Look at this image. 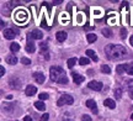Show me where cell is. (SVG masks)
<instances>
[{
  "instance_id": "e0dca14e",
  "label": "cell",
  "mask_w": 133,
  "mask_h": 121,
  "mask_svg": "<svg viewBox=\"0 0 133 121\" xmlns=\"http://www.w3.org/2000/svg\"><path fill=\"white\" fill-rule=\"evenodd\" d=\"M35 107L39 110V111H43V110H46V104H43V101H36L35 103Z\"/></svg>"
},
{
  "instance_id": "603a6c76",
  "label": "cell",
  "mask_w": 133,
  "mask_h": 121,
  "mask_svg": "<svg viewBox=\"0 0 133 121\" xmlns=\"http://www.w3.org/2000/svg\"><path fill=\"white\" fill-rule=\"evenodd\" d=\"M76 63V58H69L68 59V62H66V64H68V67L69 68H73L74 66H75Z\"/></svg>"
},
{
  "instance_id": "4dcf8cb0",
  "label": "cell",
  "mask_w": 133,
  "mask_h": 121,
  "mask_svg": "<svg viewBox=\"0 0 133 121\" xmlns=\"http://www.w3.org/2000/svg\"><path fill=\"white\" fill-rule=\"evenodd\" d=\"M48 119H49V115L48 114H43L42 117H41V121H48Z\"/></svg>"
},
{
  "instance_id": "5b68a950",
  "label": "cell",
  "mask_w": 133,
  "mask_h": 121,
  "mask_svg": "<svg viewBox=\"0 0 133 121\" xmlns=\"http://www.w3.org/2000/svg\"><path fill=\"white\" fill-rule=\"evenodd\" d=\"M88 87L92 89V90H96V92H100L101 89H102V83L101 82H96V80H91L89 84H88Z\"/></svg>"
},
{
  "instance_id": "277c9868",
  "label": "cell",
  "mask_w": 133,
  "mask_h": 121,
  "mask_svg": "<svg viewBox=\"0 0 133 121\" xmlns=\"http://www.w3.org/2000/svg\"><path fill=\"white\" fill-rule=\"evenodd\" d=\"M27 17H29V15H27V12L25 11V10L20 9L16 14H15V21H17V22H25L26 20H27Z\"/></svg>"
},
{
  "instance_id": "6da1fadb",
  "label": "cell",
  "mask_w": 133,
  "mask_h": 121,
  "mask_svg": "<svg viewBox=\"0 0 133 121\" xmlns=\"http://www.w3.org/2000/svg\"><path fill=\"white\" fill-rule=\"evenodd\" d=\"M105 53L107 54V57L112 61L122 59L126 56L127 51L122 44H107L105 47Z\"/></svg>"
},
{
  "instance_id": "4316f807",
  "label": "cell",
  "mask_w": 133,
  "mask_h": 121,
  "mask_svg": "<svg viewBox=\"0 0 133 121\" xmlns=\"http://www.w3.org/2000/svg\"><path fill=\"white\" fill-rule=\"evenodd\" d=\"M115 97H116V99H121V97H122V89H116L115 90Z\"/></svg>"
},
{
  "instance_id": "ba28073f",
  "label": "cell",
  "mask_w": 133,
  "mask_h": 121,
  "mask_svg": "<svg viewBox=\"0 0 133 121\" xmlns=\"http://www.w3.org/2000/svg\"><path fill=\"white\" fill-rule=\"evenodd\" d=\"M33 78H35V80L38 83V84H43L44 80H46V77H44V74L41 72H36L33 74Z\"/></svg>"
},
{
  "instance_id": "f546056e",
  "label": "cell",
  "mask_w": 133,
  "mask_h": 121,
  "mask_svg": "<svg viewBox=\"0 0 133 121\" xmlns=\"http://www.w3.org/2000/svg\"><path fill=\"white\" fill-rule=\"evenodd\" d=\"M121 37H122V39H126V37H127V30L124 29V27L121 29Z\"/></svg>"
},
{
  "instance_id": "3957f363",
  "label": "cell",
  "mask_w": 133,
  "mask_h": 121,
  "mask_svg": "<svg viewBox=\"0 0 133 121\" xmlns=\"http://www.w3.org/2000/svg\"><path fill=\"white\" fill-rule=\"evenodd\" d=\"M74 103V99H73V97L71 95H69V94H63L62 97L59 98V100L57 101V105L58 106H63V105H71Z\"/></svg>"
},
{
  "instance_id": "d6986e66",
  "label": "cell",
  "mask_w": 133,
  "mask_h": 121,
  "mask_svg": "<svg viewBox=\"0 0 133 121\" xmlns=\"http://www.w3.org/2000/svg\"><path fill=\"white\" fill-rule=\"evenodd\" d=\"M86 39H88L89 43H92V42H95L96 40H97V36L95 34H88L86 35Z\"/></svg>"
},
{
  "instance_id": "4fadbf2b",
  "label": "cell",
  "mask_w": 133,
  "mask_h": 121,
  "mask_svg": "<svg viewBox=\"0 0 133 121\" xmlns=\"http://www.w3.org/2000/svg\"><path fill=\"white\" fill-rule=\"evenodd\" d=\"M56 37H57V40L59 42H63V41H65V39H66V34L64 31H59V32H57Z\"/></svg>"
},
{
  "instance_id": "8d00e7d4",
  "label": "cell",
  "mask_w": 133,
  "mask_h": 121,
  "mask_svg": "<svg viewBox=\"0 0 133 121\" xmlns=\"http://www.w3.org/2000/svg\"><path fill=\"white\" fill-rule=\"evenodd\" d=\"M129 97L133 99V88H131V89H129Z\"/></svg>"
},
{
  "instance_id": "9a60e30c",
  "label": "cell",
  "mask_w": 133,
  "mask_h": 121,
  "mask_svg": "<svg viewBox=\"0 0 133 121\" xmlns=\"http://www.w3.org/2000/svg\"><path fill=\"white\" fill-rule=\"evenodd\" d=\"M10 85H11V88H14V89H19L21 87V82H20L19 79H11L10 80Z\"/></svg>"
},
{
  "instance_id": "5bb4252c",
  "label": "cell",
  "mask_w": 133,
  "mask_h": 121,
  "mask_svg": "<svg viewBox=\"0 0 133 121\" xmlns=\"http://www.w3.org/2000/svg\"><path fill=\"white\" fill-rule=\"evenodd\" d=\"M26 51L29 53H35L36 52V44H33L32 42H29V43L26 44Z\"/></svg>"
},
{
  "instance_id": "9c48e42d",
  "label": "cell",
  "mask_w": 133,
  "mask_h": 121,
  "mask_svg": "<svg viewBox=\"0 0 133 121\" xmlns=\"http://www.w3.org/2000/svg\"><path fill=\"white\" fill-rule=\"evenodd\" d=\"M25 93H26V95L32 97V95H35V94L37 93V87H35V85H32V84H30V85H27V87H26Z\"/></svg>"
},
{
  "instance_id": "cb8c5ba5",
  "label": "cell",
  "mask_w": 133,
  "mask_h": 121,
  "mask_svg": "<svg viewBox=\"0 0 133 121\" xmlns=\"http://www.w3.org/2000/svg\"><path fill=\"white\" fill-rule=\"evenodd\" d=\"M89 58H86V57H81L80 59H79V63H80L81 66H86V64H89Z\"/></svg>"
},
{
  "instance_id": "d4e9b609",
  "label": "cell",
  "mask_w": 133,
  "mask_h": 121,
  "mask_svg": "<svg viewBox=\"0 0 133 121\" xmlns=\"http://www.w3.org/2000/svg\"><path fill=\"white\" fill-rule=\"evenodd\" d=\"M101 72H102V73H106V74H109V73L111 72V69H110L109 66H106V64H104V66L101 67Z\"/></svg>"
},
{
  "instance_id": "8fae6325",
  "label": "cell",
  "mask_w": 133,
  "mask_h": 121,
  "mask_svg": "<svg viewBox=\"0 0 133 121\" xmlns=\"http://www.w3.org/2000/svg\"><path fill=\"white\" fill-rule=\"evenodd\" d=\"M86 104V106L89 107V109H91V110H92V112H94V114H96V112H97V106H96V103L94 101V100H88V101L85 103Z\"/></svg>"
},
{
  "instance_id": "1f68e13d",
  "label": "cell",
  "mask_w": 133,
  "mask_h": 121,
  "mask_svg": "<svg viewBox=\"0 0 133 121\" xmlns=\"http://www.w3.org/2000/svg\"><path fill=\"white\" fill-rule=\"evenodd\" d=\"M81 120H83V121H91V117L89 116V115H83Z\"/></svg>"
},
{
  "instance_id": "2e32d148",
  "label": "cell",
  "mask_w": 133,
  "mask_h": 121,
  "mask_svg": "<svg viewBox=\"0 0 133 121\" xmlns=\"http://www.w3.org/2000/svg\"><path fill=\"white\" fill-rule=\"evenodd\" d=\"M104 104H105V106H107L109 109H115L116 107V104H115V101L112 99H106Z\"/></svg>"
},
{
  "instance_id": "44dd1931",
  "label": "cell",
  "mask_w": 133,
  "mask_h": 121,
  "mask_svg": "<svg viewBox=\"0 0 133 121\" xmlns=\"http://www.w3.org/2000/svg\"><path fill=\"white\" fill-rule=\"evenodd\" d=\"M126 72L129 75H133V63H127L126 64Z\"/></svg>"
},
{
  "instance_id": "ffe728a7",
  "label": "cell",
  "mask_w": 133,
  "mask_h": 121,
  "mask_svg": "<svg viewBox=\"0 0 133 121\" xmlns=\"http://www.w3.org/2000/svg\"><path fill=\"white\" fill-rule=\"evenodd\" d=\"M116 72L117 74H122L123 72H126V64H118L116 67Z\"/></svg>"
},
{
  "instance_id": "f1b7e54d",
  "label": "cell",
  "mask_w": 133,
  "mask_h": 121,
  "mask_svg": "<svg viewBox=\"0 0 133 121\" xmlns=\"http://www.w3.org/2000/svg\"><path fill=\"white\" fill-rule=\"evenodd\" d=\"M21 62H22V64H25V66H29V64H31V59L24 57V58L21 59Z\"/></svg>"
},
{
  "instance_id": "30bf717a",
  "label": "cell",
  "mask_w": 133,
  "mask_h": 121,
  "mask_svg": "<svg viewBox=\"0 0 133 121\" xmlns=\"http://www.w3.org/2000/svg\"><path fill=\"white\" fill-rule=\"evenodd\" d=\"M71 75H73V80H74V83L75 84H80V83H83L84 80H85V78L83 77L81 74H79V73H71Z\"/></svg>"
},
{
  "instance_id": "7402d4cb",
  "label": "cell",
  "mask_w": 133,
  "mask_h": 121,
  "mask_svg": "<svg viewBox=\"0 0 133 121\" xmlns=\"http://www.w3.org/2000/svg\"><path fill=\"white\" fill-rule=\"evenodd\" d=\"M10 49H11V52H17L20 49V44L16 43V42H12L10 44Z\"/></svg>"
},
{
  "instance_id": "52a82bcc",
  "label": "cell",
  "mask_w": 133,
  "mask_h": 121,
  "mask_svg": "<svg viewBox=\"0 0 133 121\" xmlns=\"http://www.w3.org/2000/svg\"><path fill=\"white\" fill-rule=\"evenodd\" d=\"M43 37V34L42 31L39 30H33L29 34V39H35V40H41Z\"/></svg>"
},
{
  "instance_id": "7c38bea8",
  "label": "cell",
  "mask_w": 133,
  "mask_h": 121,
  "mask_svg": "<svg viewBox=\"0 0 133 121\" xmlns=\"http://www.w3.org/2000/svg\"><path fill=\"white\" fill-rule=\"evenodd\" d=\"M6 62L9 63V64H16L17 63V57L15 54H9L6 57Z\"/></svg>"
},
{
  "instance_id": "e575fe53",
  "label": "cell",
  "mask_w": 133,
  "mask_h": 121,
  "mask_svg": "<svg viewBox=\"0 0 133 121\" xmlns=\"http://www.w3.org/2000/svg\"><path fill=\"white\" fill-rule=\"evenodd\" d=\"M62 3H63V0H57V1L54 0V1H53V4H54V5H56V4L59 5V4H62Z\"/></svg>"
},
{
  "instance_id": "74e56055",
  "label": "cell",
  "mask_w": 133,
  "mask_h": 121,
  "mask_svg": "<svg viewBox=\"0 0 133 121\" xmlns=\"http://www.w3.org/2000/svg\"><path fill=\"white\" fill-rule=\"evenodd\" d=\"M129 43H131V46L133 47V36H131V39H129Z\"/></svg>"
},
{
  "instance_id": "d590c367",
  "label": "cell",
  "mask_w": 133,
  "mask_h": 121,
  "mask_svg": "<svg viewBox=\"0 0 133 121\" xmlns=\"http://www.w3.org/2000/svg\"><path fill=\"white\" fill-rule=\"evenodd\" d=\"M24 121H32V119H31V116H25Z\"/></svg>"
},
{
  "instance_id": "836d02e7",
  "label": "cell",
  "mask_w": 133,
  "mask_h": 121,
  "mask_svg": "<svg viewBox=\"0 0 133 121\" xmlns=\"http://www.w3.org/2000/svg\"><path fill=\"white\" fill-rule=\"evenodd\" d=\"M0 73H1V75H4L5 74V68L3 66H0Z\"/></svg>"
},
{
  "instance_id": "ac0fdd59",
  "label": "cell",
  "mask_w": 133,
  "mask_h": 121,
  "mask_svg": "<svg viewBox=\"0 0 133 121\" xmlns=\"http://www.w3.org/2000/svg\"><path fill=\"white\" fill-rule=\"evenodd\" d=\"M86 54H88V56H89V57H90L94 62H96V61L99 59V58H97V56H96V53L92 51V49H88V51H86Z\"/></svg>"
},
{
  "instance_id": "d6a6232c",
  "label": "cell",
  "mask_w": 133,
  "mask_h": 121,
  "mask_svg": "<svg viewBox=\"0 0 133 121\" xmlns=\"http://www.w3.org/2000/svg\"><path fill=\"white\" fill-rule=\"evenodd\" d=\"M95 16H96V17H100V16H101V11H100V10H97V9H96L95 10Z\"/></svg>"
},
{
  "instance_id": "7a4b0ae2",
  "label": "cell",
  "mask_w": 133,
  "mask_h": 121,
  "mask_svg": "<svg viewBox=\"0 0 133 121\" xmlns=\"http://www.w3.org/2000/svg\"><path fill=\"white\" fill-rule=\"evenodd\" d=\"M49 74H51V79L53 82H57L59 84H68L69 82L65 75V72L61 67H51Z\"/></svg>"
},
{
  "instance_id": "484cf974",
  "label": "cell",
  "mask_w": 133,
  "mask_h": 121,
  "mask_svg": "<svg viewBox=\"0 0 133 121\" xmlns=\"http://www.w3.org/2000/svg\"><path fill=\"white\" fill-rule=\"evenodd\" d=\"M102 35H104L105 37H111L112 32H111L109 29H102Z\"/></svg>"
},
{
  "instance_id": "f35d334b",
  "label": "cell",
  "mask_w": 133,
  "mask_h": 121,
  "mask_svg": "<svg viewBox=\"0 0 133 121\" xmlns=\"http://www.w3.org/2000/svg\"><path fill=\"white\" fill-rule=\"evenodd\" d=\"M131 119H132V120H133V114H132V115H131Z\"/></svg>"
},
{
  "instance_id": "83f0119b",
  "label": "cell",
  "mask_w": 133,
  "mask_h": 121,
  "mask_svg": "<svg viewBox=\"0 0 133 121\" xmlns=\"http://www.w3.org/2000/svg\"><path fill=\"white\" fill-rule=\"evenodd\" d=\"M48 98H49V95H48L47 93H41V94H39V99H41V101H42V100H47Z\"/></svg>"
},
{
  "instance_id": "8992f818",
  "label": "cell",
  "mask_w": 133,
  "mask_h": 121,
  "mask_svg": "<svg viewBox=\"0 0 133 121\" xmlns=\"http://www.w3.org/2000/svg\"><path fill=\"white\" fill-rule=\"evenodd\" d=\"M3 35H4V37H5L6 40H12V39H15V36H16V32H15L14 29H6V30H4Z\"/></svg>"
}]
</instances>
